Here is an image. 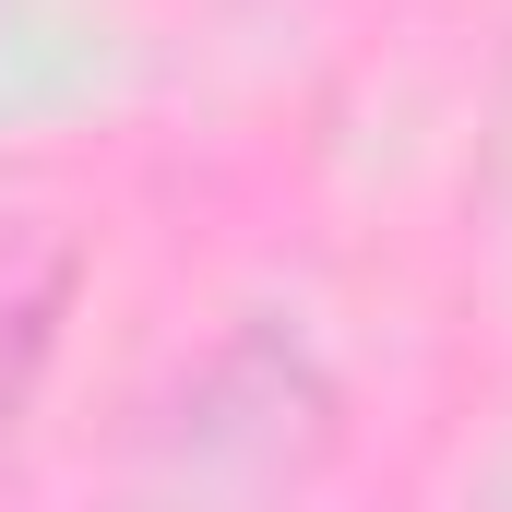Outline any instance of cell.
Returning a JSON list of instances; mask_svg holds the SVG:
<instances>
[{
    "label": "cell",
    "mask_w": 512,
    "mask_h": 512,
    "mask_svg": "<svg viewBox=\"0 0 512 512\" xmlns=\"http://www.w3.org/2000/svg\"><path fill=\"white\" fill-rule=\"evenodd\" d=\"M72 286H84L72 227H48V215H0V429L24 417V393H36V370H48Z\"/></svg>",
    "instance_id": "obj_1"
}]
</instances>
